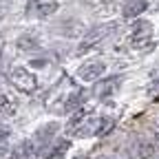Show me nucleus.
<instances>
[{
  "instance_id": "nucleus-13",
  "label": "nucleus",
  "mask_w": 159,
  "mask_h": 159,
  "mask_svg": "<svg viewBox=\"0 0 159 159\" xmlns=\"http://www.w3.org/2000/svg\"><path fill=\"white\" fill-rule=\"evenodd\" d=\"M9 135V128H5V126H0V142H2V139Z\"/></svg>"
},
{
  "instance_id": "nucleus-1",
  "label": "nucleus",
  "mask_w": 159,
  "mask_h": 159,
  "mask_svg": "<svg viewBox=\"0 0 159 159\" xmlns=\"http://www.w3.org/2000/svg\"><path fill=\"white\" fill-rule=\"evenodd\" d=\"M130 159H159V146L148 137H135L128 144Z\"/></svg>"
},
{
  "instance_id": "nucleus-12",
  "label": "nucleus",
  "mask_w": 159,
  "mask_h": 159,
  "mask_svg": "<svg viewBox=\"0 0 159 159\" xmlns=\"http://www.w3.org/2000/svg\"><path fill=\"white\" fill-rule=\"evenodd\" d=\"M111 91H115V84H113V82H106V84L102 86V91H99V97H108Z\"/></svg>"
},
{
  "instance_id": "nucleus-11",
  "label": "nucleus",
  "mask_w": 159,
  "mask_h": 159,
  "mask_svg": "<svg viewBox=\"0 0 159 159\" xmlns=\"http://www.w3.org/2000/svg\"><path fill=\"white\" fill-rule=\"evenodd\" d=\"M0 113H2V115H13V113H16L13 102H11V99H7V95H2V93H0Z\"/></svg>"
},
{
  "instance_id": "nucleus-6",
  "label": "nucleus",
  "mask_w": 159,
  "mask_h": 159,
  "mask_svg": "<svg viewBox=\"0 0 159 159\" xmlns=\"http://www.w3.org/2000/svg\"><path fill=\"white\" fill-rule=\"evenodd\" d=\"M57 11V0H31L27 5V13L35 18H47Z\"/></svg>"
},
{
  "instance_id": "nucleus-4",
  "label": "nucleus",
  "mask_w": 159,
  "mask_h": 159,
  "mask_svg": "<svg viewBox=\"0 0 159 159\" xmlns=\"http://www.w3.org/2000/svg\"><path fill=\"white\" fill-rule=\"evenodd\" d=\"M104 73H106V62H102V60H93V62H86L77 69V77L82 82H97Z\"/></svg>"
},
{
  "instance_id": "nucleus-3",
  "label": "nucleus",
  "mask_w": 159,
  "mask_h": 159,
  "mask_svg": "<svg viewBox=\"0 0 159 159\" xmlns=\"http://www.w3.org/2000/svg\"><path fill=\"white\" fill-rule=\"evenodd\" d=\"M150 38H152V22H148V20H137L133 25V31H130V44L135 49H142L150 42Z\"/></svg>"
},
{
  "instance_id": "nucleus-2",
  "label": "nucleus",
  "mask_w": 159,
  "mask_h": 159,
  "mask_svg": "<svg viewBox=\"0 0 159 159\" xmlns=\"http://www.w3.org/2000/svg\"><path fill=\"white\" fill-rule=\"evenodd\" d=\"M11 84L22 93H33V91H38V77L31 71L18 66L11 71Z\"/></svg>"
},
{
  "instance_id": "nucleus-10",
  "label": "nucleus",
  "mask_w": 159,
  "mask_h": 159,
  "mask_svg": "<svg viewBox=\"0 0 159 159\" xmlns=\"http://www.w3.org/2000/svg\"><path fill=\"white\" fill-rule=\"evenodd\" d=\"M69 146H71V144H69V139H60V142H55V144H53V150H49V152H47V157H49V159L64 157Z\"/></svg>"
},
{
  "instance_id": "nucleus-8",
  "label": "nucleus",
  "mask_w": 159,
  "mask_h": 159,
  "mask_svg": "<svg viewBox=\"0 0 159 159\" xmlns=\"http://www.w3.org/2000/svg\"><path fill=\"white\" fill-rule=\"evenodd\" d=\"M55 130H57V124H55V122L44 124V126H40V128H38V133H35V137L31 139V142H33V144H40V146L44 148V146L49 144V139L55 135Z\"/></svg>"
},
{
  "instance_id": "nucleus-9",
  "label": "nucleus",
  "mask_w": 159,
  "mask_h": 159,
  "mask_svg": "<svg viewBox=\"0 0 159 159\" xmlns=\"http://www.w3.org/2000/svg\"><path fill=\"white\" fill-rule=\"evenodd\" d=\"M18 49L20 51H38L40 49V42H38V38L27 33V35H20L18 38Z\"/></svg>"
},
{
  "instance_id": "nucleus-7",
  "label": "nucleus",
  "mask_w": 159,
  "mask_h": 159,
  "mask_svg": "<svg viewBox=\"0 0 159 159\" xmlns=\"http://www.w3.org/2000/svg\"><path fill=\"white\" fill-rule=\"evenodd\" d=\"M146 7H148V0H124L122 13H124V18H137L146 11Z\"/></svg>"
},
{
  "instance_id": "nucleus-5",
  "label": "nucleus",
  "mask_w": 159,
  "mask_h": 159,
  "mask_svg": "<svg viewBox=\"0 0 159 159\" xmlns=\"http://www.w3.org/2000/svg\"><path fill=\"white\" fill-rule=\"evenodd\" d=\"M111 25H102V27H97V29H93V31H89L86 35H84V40H82V44L77 47V53H86L89 49H93L95 44H99L102 40L111 33Z\"/></svg>"
}]
</instances>
